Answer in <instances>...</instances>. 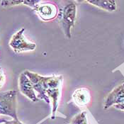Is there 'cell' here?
Here are the masks:
<instances>
[{
	"label": "cell",
	"instance_id": "6da1fadb",
	"mask_svg": "<svg viewBox=\"0 0 124 124\" xmlns=\"http://www.w3.org/2000/svg\"><path fill=\"white\" fill-rule=\"evenodd\" d=\"M23 72L31 82L34 90L37 92L38 99L43 100L47 104L52 102V118L53 119L61 98L63 77L62 75L43 77L29 70H26Z\"/></svg>",
	"mask_w": 124,
	"mask_h": 124
},
{
	"label": "cell",
	"instance_id": "7a4b0ae2",
	"mask_svg": "<svg viewBox=\"0 0 124 124\" xmlns=\"http://www.w3.org/2000/svg\"><path fill=\"white\" fill-rule=\"evenodd\" d=\"M76 18V3L75 1H67L59 12V21L67 38L72 37V30L75 26Z\"/></svg>",
	"mask_w": 124,
	"mask_h": 124
},
{
	"label": "cell",
	"instance_id": "3957f363",
	"mask_svg": "<svg viewBox=\"0 0 124 124\" xmlns=\"http://www.w3.org/2000/svg\"><path fill=\"white\" fill-rule=\"evenodd\" d=\"M16 90H9L0 94V115L8 116L13 120H19L16 111Z\"/></svg>",
	"mask_w": 124,
	"mask_h": 124
},
{
	"label": "cell",
	"instance_id": "277c9868",
	"mask_svg": "<svg viewBox=\"0 0 124 124\" xmlns=\"http://www.w3.org/2000/svg\"><path fill=\"white\" fill-rule=\"evenodd\" d=\"M24 28L20 29L16 33H15L10 39L9 43L10 48L16 53L33 51L36 48V45L35 43L29 41L24 36Z\"/></svg>",
	"mask_w": 124,
	"mask_h": 124
},
{
	"label": "cell",
	"instance_id": "5b68a950",
	"mask_svg": "<svg viewBox=\"0 0 124 124\" xmlns=\"http://www.w3.org/2000/svg\"><path fill=\"white\" fill-rule=\"evenodd\" d=\"M38 16L44 21H49L54 19L57 15V8L53 3L40 1L33 9Z\"/></svg>",
	"mask_w": 124,
	"mask_h": 124
},
{
	"label": "cell",
	"instance_id": "8992f818",
	"mask_svg": "<svg viewBox=\"0 0 124 124\" xmlns=\"http://www.w3.org/2000/svg\"><path fill=\"white\" fill-rule=\"evenodd\" d=\"M124 104V82L114 88L104 99V108L106 110L111 106Z\"/></svg>",
	"mask_w": 124,
	"mask_h": 124
},
{
	"label": "cell",
	"instance_id": "52a82bcc",
	"mask_svg": "<svg viewBox=\"0 0 124 124\" xmlns=\"http://www.w3.org/2000/svg\"><path fill=\"white\" fill-rule=\"evenodd\" d=\"M19 88L21 93L27 97L33 102L38 101L39 99L35 93L33 85L30 81L29 77L26 76L24 72H22L19 78Z\"/></svg>",
	"mask_w": 124,
	"mask_h": 124
},
{
	"label": "cell",
	"instance_id": "ba28073f",
	"mask_svg": "<svg viewBox=\"0 0 124 124\" xmlns=\"http://www.w3.org/2000/svg\"><path fill=\"white\" fill-rule=\"evenodd\" d=\"M72 97L74 102L79 106H86L91 101L90 92L85 87H80L75 89Z\"/></svg>",
	"mask_w": 124,
	"mask_h": 124
},
{
	"label": "cell",
	"instance_id": "9c48e42d",
	"mask_svg": "<svg viewBox=\"0 0 124 124\" xmlns=\"http://www.w3.org/2000/svg\"><path fill=\"white\" fill-rule=\"evenodd\" d=\"M85 2L107 11H114L116 9V2L113 0H90L85 1Z\"/></svg>",
	"mask_w": 124,
	"mask_h": 124
},
{
	"label": "cell",
	"instance_id": "30bf717a",
	"mask_svg": "<svg viewBox=\"0 0 124 124\" xmlns=\"http://www.w3.org/2000/svg\"><path fill=\"white\" fill-rule=\"evenodd\" d=\"M65 124H88L86 120V112L82 111L75 116L69 123Z\"/></svg>",
	"mask_w": 124,
	"mask_h": 124
},
{
	"label": "cell",
	"instance_id": "8fae6325",
	"mask_svg": "<svg viewBox=\"0 0 124 124\" xmlns=\"http://www.w3.org/2000/svg\"><path fill=\"white\" fill-rule=\"evenodd\" d=\"M20 4H23V1L21 0H11V1H1V6L4 7H8L11 6H16Z\"/></svg>",
	"mask_w": 124,
	"mask_h": 124
},
{
	"label": "cell",
	"instance_id": "7c38bea8",
	"mask_svg": "<svg viewBox=\"0 0 124 124\" xmlns=\"http://www.w3.org/2000/svg\"><path fill=\"white\" fill-rule=\"evenodd\" d=\"M6 82V75L4 70L0 67V89L4 86Z\"/></svg>",
	"mask_w": 124,
	"mask_h": 124
},
{
	"label": "cell",
	"instance_id": "4fadbf2b",
	"mask_svg": "<svg viewBox=\"0 0 124 124\" xmlns=\"http://www.w3.org/2000/svg\"><path fill=\"white\" fill-rule=\"evenodd\" d=\"M0 124H24L22 122H21L19 120H11V121H7L4 123Z\"/></svg>",
	"mask_w": 124,
	"mask_h": 124
},
{
	"label": "cell",
	"instance_id": "5bb4252c",
	"mask_svg": "<svg viewBox=\"0 0 124 124\" xmlns=\"http://www.w3.org/2000/svg\"><path fill=\"white\" fill-rule=\"evenodd\" d=\"M7 121V120L6 118H0V124H2V123H4Z\"/></svg>",
	"mask_w": 124,
	"mask_h": 124
}]
</instances>
